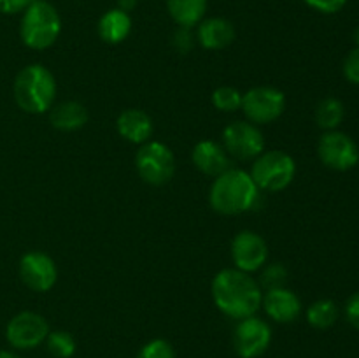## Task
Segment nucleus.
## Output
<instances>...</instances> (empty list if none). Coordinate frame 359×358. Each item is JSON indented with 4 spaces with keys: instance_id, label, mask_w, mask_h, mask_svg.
I'll return each instance as SVG.
<instances>
[{
    "instance_id": "obj_1",
    "label": "nucleus",
    "mask_w": 359,
    "mask_h": 358,
    "mask_svg": "<svg viewBox=\"0 0 359 358\" xmlns=\"http://www.w3.org/2000/svg\"><path fill=\"white\" fill-rule=\"evenodd\" d=\"M212 298L223 314L233 319L255 316L263 302V290L258 281L238 269H223L212 279Z\"/></svg>"
},
{
    "instance_id": "obj_2",
    "label": "nucleus",
    "mask_w": 359,
    "mask_h": 358,
    "mask_svg": "<svg viewBox=\"0 0 359 358\" xmlns=\"http://www.w3.org/2000/svg\"><path fill=\"white\" fill-rule=\"evenodd\" d=\"M259 199V188L251 174L242 168H228L216 175L210 186L209 202L216 213L224 216L242 214L252 209Z\"/></svg>"
},
{
    "instance_id": "obj_3",
    "label": "nucleus",
    "mask_w": 359,
    "mask_h": 358,
    "mask_svg": "<svg viewBox=\"0 0 359 358\" xmlns=\"http://www.w3.org/2000/svg\"><path fill=\"white\" fill-rule=\"evenodd\" d=\"M14 100L30 114H42L53 107L56 97V81L49 69L41 63H32L20 70L13 86Z\"/></svg>"
},
{
    "instance_id": "obj_4",
    "label": "nucleus",
    "mask_w": 359,
    "mask_h": 358,
    "mask_svg": "<svg viewBox=\"0 0 359 358\" xmlns=\"http://www.w3.org/2000/svg\"><path fill=\"white\" fill-rule=\"evenodd\" d=\"M60 32H62V20L58 11L51 4L35 0L23 13L20 35L27 48L39 49V51L51 48L60 37Z\"/></svg>"
},
{
    "instance_id": "obj_5",
    "label": "nucleus",
    "mask_w": 359,
    "mask_h": 358,
    "mask_svg": "<svg viewBox=\"0 0 359 358\" xmlns=\"http://www.w3.org/2000/svg\"><path fill=\"white\" fill-rule=\"evenodd\" d=\"M249 174L259 190L277 193L286 190L293 183L294 174H297V164L286 151H263L259 157L255 158V164H252Z\"/></svg>"
},
{
    "instance_id": "obj_6",
    "label": "nucleus",
    "mask_w": 359,
    "mask_h": 358,
    "mask_svg": "<svg viewBox=\"0 0 359 358\" xmlns=\"http://www.w3.org/2000/svg\"><path fill=\"white\" fill-rule=\"evenodd\" d=\"M137 172L140 178L153 186H163L174 178L175 157L170 147L158 140H147L140 146L135 157Z\"/></svg>"
},
{
    "instance_id": "obj_7",
    "label": "nucleus",
    "mask_w": 359,
    "mask_h": 358,
    "mask_svg": "<svg viewBox=\"0 0 359 358\" xmlns=\"http://www.w3.org/2000/svg\"><path fill=\"white\" fill-rule=\"evenodd\" d=\"M51 332L48 319L34 311H21L9 319L6 326V339L18 351H30L46 343Z\"/></svg>"
},
{
    "instance_id": "obj_8",
    "label": "nucleus",
    "mask_w": 359,
    "mask_h": 358,
    "mask_svg": "<svg viewBox=\"0 0 359 358\" xmlns=\"http://www.w3.org/2000/svg\"><path fill=\"white\" fill-rule=\"evenodd\" d=\"M242 111L255 125H266L283 116L286 109V95L273 86L251 88L242 97Z\"/></svg>"
},
{
    "instance_id": "obj_9",
    "label": "nucleus",
    "mask_w": 359,
    "mask_h": 358,
    "mask_svg": "<svg viewBox=\"0 0 359 358\" xmlns=\"http://www.w3.org/2000/svg\"><path fill=\"white\" fill-rule=\"evenodd\" d=\"M221 139L226 153L237 160H252L265 151L262 130L251 121L230 123L224 126Z\"/></svg>"
},
{
    "instance_id": "obj_10",
    "label": "nucleus",
    "mask_w": 359,
    "mask_h": 358,
    "mask_svg": "<svg viewBox=\"0 0 359 358\" xmlns=\"http://www.w3.org/2000/svg\"><path fill=\"white\" fill-rule=\"evenodd\" d=\"M319 160L333 171L346 172L356 167L359 161V147L347 133L330 130L323 133L318 144Z\"/></svg>"
},
{
    "instance_id": "obj_11",
    "label": "nucleus",
    "mask_w": 359,
    "mask_h": 358,
    "mask_svg": "<svg viewBox=\"0 0 359 358\" xmlns=\"http://www.w3.org/2000/svg\"><path fill=\"white\" fill-rule=\"evenodd\" d=\"M272 344V329L265 319L249 316L238 321L233 332L235 353L241 358H259Z\"/></svg>"
},
{
    "instance_id": "obj_12",
    "label": "nucleus",
    "mask_w": 359,
    "mask_h": 358,
    "mask_svg": "<svg viewBox=\"0 0 359 358\" xmlns=\"http://www.w3.org/2000/svg\"><path fill=\"white\" fill-rule=\"evenodd\" d=\"M231 258L235 269L242 272H256L265 267L269 258V246L265 239L252 230H242L231 241Z\"/></svg>"
},
{
    "instance_id": "obj_13",
    "label": "nucleus",
    "mask_w": 359,
    "mask_h": 358,
    "mask_svg": "<svg viewBox=\"0 0 359 358\" xmlns=\"http://www.w3.org/2000/svg\"><path fill=\"white\" fill-rule=\"evenodd\" d=\"M20 277L30 290L46 293L51 290L58 277L55 260L42 251H28L20 260Z\"/></svg>"
},
{
    "instance_id": "obj_14",
    "label": "nucleus",
    "mask_w": 359,
    "mask_h": 358,
    "mask_svg": "<svg viewBox=\"0 0 359 358\" xmlns=\"http://www.w3.org/2000/svg\"><path fill=\"white\" fill-rule=\"evenodd\" d=\"M262 305L266 316L277 323H291L302 314V300L286 286L266 291L263 295Z\"/></svg>"
},
{
    "instance_id": "obj_15",
    "label": "nucleus",
    "mask_w": 359,
    "mask_h": 358,
    "mask_svg": "<svg viewBox=\"0 0 359 358\" xmlns=\"http://www.w3.org/2000/svg\"><path fill=\"white\" fill-rule=\"evenodd\" d=\"M193 164L200 172L207 175H219L226 172L230 167V154L223 147V144L216 140H200L193 147Z\"/></svg>"
},
{
    "instance_id": "obj_16",
    "label": "nucleus",
    "mask_w": 359,
    "mask_h": 358,
    "mask_svg": "<svg viewBox=\"0 0 359 358\" xmlns=\"http://www.w3.org/2000/svg\"><path fill=\"white\" fill-rule=\"evenodd\" d=\"M118 133L132 144H146L153 135V119L146 111L126 109L116 119Z\"/></svg>"
},
{
    "instance_id": "obj_17",
    "label": "nucleus",
    "mask_w": 359,
    "mask_h": 358,
    "mask_svg": "<svg viewBox=\"0 0 359 358\" xmlns=\"http://www.w3.org/2000/svg\"><path fill=\"white\" fill-rule=\"evenodd\" d=\"M200 44L210 51L224 49L235 41V27L224 18H209L200 21L198 27Z\"/></svg>"
},
{
    "instance_id": "obj_18",
    "label": "nucleus",
    "mask_w": 359,
    "mask_h": 358,
    "mask_svg": "<svg viewBox=\"0 0 359 358\" xmlns=\"http://www.w3.org/2000/svg\"><path fill=\"white\" fill-rule=\"evenodd\" d=\"M49 121L56 130L62 132H76L88 123V111L79 102H62L49 109Z\"/></svg>"
},
{
    "instance_id": "obj_19",
    "label": "nucleus",
    "mask_w": 359,
    "mask_h": 358,
    "mask_svg": "<svg viewBox=\"0 0 359 358\" xmlns=\"http://www.w3.org/2000/svg\"><path fill=\"white\" fill-rule=\"evenodd\" d=\"M98 35L107 44H119L125 41L132 32V18L128 13L121 9H111L98 20L97 25Z\"/></svg>"
},
{
    "instance_id": "obj_20",
    "label": "nucleus",
    "mask_w": 359,
    "mask_h": 358,
    "mask_svg": "<svg viewBox=\"0 0 359 358\" xmlns=\"http://www.w3.org/2000/svg\"><path fill=\"white\" fill-rule=\"evenodd\" d=\"M167 9L179 27L191 28L205 16L207 0H167Z\"/></svg>"
},
{
    "instance_id": "obj_21",
    "label": "nucleus",
    "mask_w": 359,
    "mask_h": 358,
    "mask_svg": "<svg viewBox=\"0 0 359 358\" xmlns=\"http://www.w3.org/2000/svg\"><path fill=\"white\" fill-rule=\"evenodd\" d=\"M339 319V307L330 298H319L312 302L307 309V321L309 325L318 330H326L335 325Z\"/></svg>"
},
{
    "instance_id": "obj_22",
    "label": "nucleus",
    "mask_w": 359,
    "mask_h": 358,
    "mask_svg": "<svg viewBox=\"0 0 359 358\" xmlns=\"http://www.w3.org/2000/svg\"><path fill=\"white\" fill-rule=\"evenodd\" d=\"M344 116H346L344 104L335 97L323 98L318 104V107H316V123L325 132L337 130V126L344 121Z\"/></svg>"
},
{
    "instance_id": "obj_23",
    "label": "nucleus",
    "mask_w": 359,
    "mask_h": 358,
    "mask_svg": "<svg viewBox=\"0 0 359 358\" xmlns=\"http://www.w3.org/2000/svg\"><path fill=\"white\" fill-rule=\"evenodd\" d=\"M46 347L55 358H72L77 351V343L72 333L65 330H53L46 337Z\"/></svg>"
},
{
    "instance_id": "obj_24",
    "label": "nucleus",
    "mask_w": 359,
    "mask_h": 358,
    "mask_svg": "<svg viewBox=\"0 0 359 358\" xmlns=\"http://www.w3.org/2000/svg\"><path fill=\"white\" fill-rule=\"evenodd\" d=\"M244 93L233 86H219L212 93V105L221 112H235L242 107Z\"/></svg>"
},
{
    "instance_id": "obj_25",
    "label": "nucleus",
    "mask_w": 359,
    "mask_h": 358,
    "mask_svg": "<svg viewBox=\"0 0 359 358\" xmlns=\"http://www.w3.org/2000/svg\"><path fill=\"white\" fill-rule=\"evenodd\" d=\"M287 279V270L283 263H270L265 265L259 276V286L269 290H276V288H283Z\"/></svg>"
},
{
    "instance_id": "obj_26",
    "label": "nucleus",
    "mask_w": 359,
    "mask_h": 358,
    "mask_svg": "<svg viewBox=\"0 0 359 358\" xmlns=\"http://www.w3.org/2000/svg\"><path fill=\"white\" fill-rule=\"evenodd\" d=\"M137 358H175V351L168 340L153 339L144 344Z\"/></svg>"
},
{
    "instance_id": "obj_27",
    "label": "nucleus",
    "mask_w": 359,
    "mask_h": 358,
    "mask_svg": "<svg viewBox=\"0 0 359 358\" xmlns=\"http://www.w3.org/2000/svg\"><path fill=\"white\" fill-rule=\"evenodd\" d=\"M342 70L349 83L359 84V48H354L353 51H349V55L344 60Z\"/></svg>"
},
{
    "instance_id": "obj_28",
    "label": "nucleus",
    "mask_w": 359,
    "mask_h": 358,
    "mask_svg": "<svg viewBox=\"0 0 359 358\" xmlns=\"http://www.w3.org/2000/svg\"><path fill=\"white\" fill-rule=\"evenodd\" d=\"M304 2L323 14H335L344 9L347 0H304Z\"/></svg>"
},
{
    "instance_id": "obj_29",
    "label": "nucleus",
    "mask_w": 359,
    "mask_h": 358,
    "mask_svg": "<svg viewBox=\"0 0 359 358\" xmlns=\"http://www.w3.org/2000/svg\"><path fill=\"white\" fill-rule=\"evenodd\" d=\"M35 0H0V13L18 14L25 13Z\"/></svg>"
},
{
    "instance_id": "obj_30",
    "label": "nucleus",
    "mask_w": 359,
    "mask_h": 358,
    "mask_svg": "<svg viewBox=\"0 0 359 358\" xmlns=\"http://www.w3.org/2000/svg\"><path fill=\"white\" fill-rule=\"evenodd\" d=\"M346 316L347 321L359 332V291L351 295L349 300L346 302Z\"/></svg>"
},
{
    "instance_id": "obj_31",
    "label": "nucleus",
    "mask_w": 359,
    "mask_h": 358,
    "mask_svg": "<svg viewBox=\"0 0 359 358\" xmlns=\"http://www.w3.org/2000/svg\"><path fill=\"white\" fill-rule=\"evenodd\" d=\"M174 46L177 51L188 53L191 48V35H189V28L179 27V30L174 35Z\"/></svg>"
},
{
    "instance_id": "obj_32",
    "label": "nucleus",
    "mask_w": 359,
    "mask_h": 358,
    "mask_svg": "<svg viewBox=\"0 0 359 358\" xmlns=\"http://www.w3.org/2000/svg\"><path fill=\"white\" fill-rule=\"evenodd\" d=\"M137 4H139V0H118V9L130 13L132 9H135Z\"/></svg>"
},
{
    "instance_id": "obj_33",
    "label": "nucleus",
    "mask_w": 359,
    "mask_h": 358,
    "mask_svg": "<svg viewBox=\"0 0 359 358\" xmlns=\"http://www.w3.org/2000/svg\"><path fill=\"white\" fill-rule=\"evenodd\" d=\"M0 358H21L20 354L9 350H0Z\"/></svg>"
},
{
    "instance_id": "obj_34",
    "label": "nucleus",
    "mask_w": 359,
    "mask_h": 358,
    "mask_svg": "<svg viewBox=\"0 0 359 358\" xmlns=\"http://www.w3.org/2000/svg\"><path fill=\"white\" fill-rule=\"evenodd\" d=\"M354 42H356V48H359V27L354 32Z\"/></svg>"
}]
</instances>
